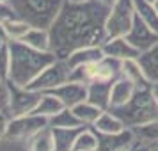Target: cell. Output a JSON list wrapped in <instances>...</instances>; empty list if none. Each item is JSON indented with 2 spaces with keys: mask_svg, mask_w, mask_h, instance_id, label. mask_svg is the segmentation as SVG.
Masks as SVG:
<instances>
[{
  "mask_svg": "<svg viewBox=\"0 0 158 151\" xmlns=\"http://www.w3.org/2000/svg\"><path fill=\"white\" fill-rule=\"evenodd\" d=\"M108 9L101 0H64L57 18L50 25L52 52L66 59L77 48L101 44L108 37L105 30Z\"/></svg>",
  "mask_w": 158,
  "mask_h": 151,
  "instance_id": "6da1fadb",
  "label": "cell"
},
{
  "mask_svg": "<svg viewBox=\"0 0 158 151\" xmlns=\"http://www.w3.org/2000/svg\"><path fill=\"white\" fill-rule=\"evenodd\" d=\"M9 52H11L9 80L13 84H18L23 87H29L37 78V75L57 59L53 52L34 50L22 41H11Z\"/></svg>",
  "mask_w": 158,
  "mask_h": 151,
  "instance_id": "7a4b0ae2",
  "label": "cell"
},
{
  "mask_svg": "<svg viewBox=\"0 0 158 151\" xmlns=\"http://www.w3.org/2000/svg\"><path fill=\"white\" fill-rule=\"evenodd\" d=\"M112 110L126 128H133L142 123L158 119V103L151 94V87H139L135 94L121 107L108 108Z\"/></svg>",
  "mask_w": 158,
  "mask_h": 151,
  "instance_id": "3957f363",
  "label": "cell"
},
{
  "mask_svg": "<svg viewBox=\"0 0 158 151\" xmlns=\"http://www.w3.org/2000/svg\"><path fill=\"white\" fill-rule=\"evenodd\" d=\"M64 0H11L9 6L15 11V16L22 18L30 27L50 29L57 18Z\"/></svg>",
  "mask_w": 158,
  "mask_h": 151,
  "instance_id": "277c9868",
  "label": "cell"
},
{
  "mask_svg": "<svg viewBox=\"0 0 158 151\" xmlns=\"http://www.w3.org/2000/svg\"><path fill=\"white\" fill-rule=\"evenodd\" d=\"M135 4L133 0H117L112 7L108 9L107 22H105V30L108 37L115 36H126L128 30L133 25L135 20Z\"/></svg>",
  "mask_w": 158,
  "mask_h": 151,
  "instance_id": "5b68a950",
  "label": "cell"
},
{
  "mask_svg": "<svg viewBox=\"0 0 158 151\" xmlns=\"http://www.w3.org/2000/svg\"><path fill=\"white\" fill-rule=\"evenodd\" d=\"M7 114L9 117H18V115H27L34 114L41 93L32 91L30 87H23L18 84H13L11 80H7Z\"/></svg>",
  "mask_w": 158,
  "mask_h": 151,
  "instance_id": "8992f818",
  "label": "cell"
},
{
  "mask_svg": "<svg viewBox=\"0 0 158 151\" xmlns=\"http://www.w3.org/2000/svg\"><path fill=\"white\" fill-rule=\"evenodd\" d=\"M71 68L66 62V59L57 57L50 66H46L43 71L37 75V78L30 84V89L32 91H37V93H50L55 87H59L60 84H64L71 78Z\"/></svg>",
  "mask_w": 158,
  "mask_h": 151,
  "instance_id": "52a82bcc",
  "label": "cell"
},
{
  "mask_svg": "<svg viewBox=\"0 0 158 151\" xmlns=\"http://www.w3.org/2000/svg\"><path fill=\"white\" fill-rule=\"evenodd\" d=\"M46 126H48V119L39 114H27V115L11 117L7 124L6 139L25 144L29 139H32L37 132H41Z\"/></svg>",
  "mask_w": 158,
  "mask_h": 151,
  "instance_id": "ba28073f",
  "label": "cell"
},
{
  "mask_svg": "<svg viewBox=\"0 0 158 151\" xmlns=\"http://www.w3.org/2000/svg\"><path fill=\"white\" fill-rule=\"evenodd\" d=\"M139 146L135 133L131 128H124L117 133L101 135L98 133V148L96 151H135Z\"/></svg>",
  "mask_w": 158,
  "mask_h": 151,
  "instance_id": "9c48e42d",
  "label": "cell"
},
{
  "mask_svg": "<svg viewBox=\"0 0 158 151\" xmlns=\"http://www.w3.org/2000/svg\"><path fill=\"white\" fill-rule=\"evenodd\" d=\"M126 39H128L139 52H146V50H149L151 46H155V44L158 43V32L151 29L146 22H142L139 16H135L133 25H131V29H130L128 34H126Z\"/></svg>",
  "mask_w": 158,
  "mask_h": 151,
  "instance_id": "30bf717a",
  "label": "cell"
},
{
  "mask_svg": "<svg viewBox=\"0 0 158 151\" xmlns=\"http://www.w3.org/2000/svg\"><path fill=\"white\" fill-rule=\"evenodd\" d=\"M50 93L53 96H57L59 100L62 101L64 107L73 108L75 105H78L84 100H87V84L77 82V80H68V82L60 84Z\"/></svg>",
  "mask_w": 158,
  "mask_h": 151,
  "instance_id": "8fae6325",
  "label": "cell"
},
{
  "mask_svg": "<svg viewBox=\"0 0 158 151\" xmlns=\"http://www.w3.org/2000/svg\"><path fill=\"white\" fill-rule=\"evenodd\" d=\"M103 55L119 59V61H128V59H137L140 55V52L137 50L133 44L130 43L126 36H115V37H107L101 43Z\"/></svg>",
  "mask_w": 158,
  "mask_h": 151,
  "instance_id": "7c38bea8",
  "label": "cell"
},
{
  "mask_svg": "<svg viewBox=\"0 0 158 151\" xmlns=\"http://www.w3.org/2000/svg\"><path fill=\"white\" fill-rule=\"evenodd\" d=\"M114 82H108V80L89 82L87 84V101H91L93 105H96L101 110H108L110 101H112V86H114Z\"/></svg>",
  "mask_w": 158,
  "mask_h": 151,
  "instance_id": "4fadbf2b",
  "label": "cell"
},
{
  "mask_svg": "<svg viewBox=\"0 0 158 151\" xmlns=\"http://www.w3.org/2000/svg\"><path fill=\"white\" fill-rule=\"evenodd\" d=\"M101 57H103L101 44H96V46H82V48L73 50L66 57V62L69 64L71 69H77V68H82V66L93 64L96 61H100Z\"/></svg>",
  "mask_w": 158,
  "mask_h": 151,
  "instance_id": "5bb4252c",
  "label": "cell"
},
{
  "mask_svg": "<svg viewBox=\"0 0 158 151\" xmlns=\"http://www.w3.org/2000/svg\"><path fill=\"white\" fill-rule=\"evenodd\" d=\"M137 61L142 68L148 82L149 84H158V43L155 46H151L149 50L140 52Z\"/></svg>",
  "mask_w": 158,
  "mask_h": 151,
  "instance_id": "9a60e30c",
  "label": "cell"
},
{
  "mask_svg": "<svg viewBox=\"0 0 158 151\" xmlns=\"http://www.w3.org/2000/svg\"><path fill=\"white\" fill-rule=\"evenodd\" d=\"M137 89H139V87H137L133 82H130L128 78H124V77L117 78L114 82V86H112V101H110V108L124 105V103L135 94Z\"/></svg>",
  "mask_w": 158,
  "mask_h": 151,
  "instance_id": "2e32d148",
  "label": "cell"
},
{
  "mask_svg": "<svg viewBox=\"0 0 158 151\" xmlns=\"http://www.w3.org/2000/svg\"><path fill=\"white\" fill-rule=\"evenodd\" d=\"M22 43H25L27 46L34 48L39 52H52V37H50V29H32L25 34V37L22 39Z\"/></svg>",
  "mask_w": 158,
  "mask_h": 151,
  "instance_id": "e0dca14e",
  "label": "cell"
},
{
  "mask_svg": "<svg viewBox=\"0 0 158 151\" xmlns=\"http://www.w3.org/2000/svg\"><path fill=\"white\" fill-rule=\"evenodd\" d=\"M93 128L96 130L98 133H101V135H110V133H117V132L124 130L126 126L123 124V121L112 112V110H103L100 114V117L94 121Z\"/></svg>",
  "mask_w": 158,
  "mask_h": 151,
  "instance_id": "ac0fdd59",
  "label": "cell"
},
{
  "mask_svg": "<svg viewBox=\"0 0 158 151\" xmlns=\"http://www.w3.org/2000/svg\"><path fill=\"white\" fill-rule=\"evenodd\" d=\"M131 132L135 133L139 146H146V148H155L158 146V119L149 123H142L139 126H133Z\"/></svg>",
  "mask_w": 158,
  "mask_h": 151,
  "instance_id": "d6986e66",
  "label": "cell"
},
{
  "mask_svg": "<svg viewBox=\"0 0 158 151\" xmlns=\"http://www.w3.org/2000/svg\"><path fill=\"white\" fill-rule=\"evenodd\" d=\"M80 128H52V135H53V142H55V151H73L75 141Z\"/></svg>",
  "mask_w": 158,
  "mask_h": 151,
  "instance_id": "ffe728a7",
  "label": "cell"
},
{
  "mask_svg": "<svg viewBox=\"0 0 158 151\" xmlns=\"http://www.w3.org/2000/svg\"><path fill=\"white\" fill-rule=\"evenodd\" d=\"M25 149L27 151H55V142H53V135H52L50 126L43 128L41 132H37L32 139H29L25 142Z\"/></svg>",
  "mask_w": 158,
  "mask_h": 151,
  "instance_id": "44dd1931",
  "label": "cell"
},
{
  "mask_svg": "<svg viewBox=\"0 0 158 151\" xmlns=\"http://www.w3.org/2000/svg\"><path fill=\"white\" fill-rule=\"evenodd\" d=\"M62 108H64V105H62V101L59 100L57 96H53L52 93H41V98H39V103H37L34 114L43 115V117H46L50 121V117H53Z\"/></svg>",
  "mask_w": 158,
  "mask_h": 151,
  "instance_id": "7402d4cb",
  "label": "cell"
},
{
  "mask_svg": "<svg viewBox=\"0 0 158 151\" xmlns=\"http://www.w3.org/2000/svg\"><path fill=\"white\" fill-rule=\"evenodd\" d=\"M121 77L128 78L130 82H133L137 87H149L151 84L148 82L146 75H144L142 68L139 64L137 59H128V61H123V73Z\"/></svg>",
  "mask_w": 158,
  "mask_h": 151,
  "instance_id": "603a6c76",
  "label": "cell"
},
{
  "mask_svg": "<svg viewBox=\"0 0 158 151\" xmlns=\"http://www.w3.org/2000/svg\"><path fill=\"white\" fill-rule=\"evenodd\" d=\"M133 4H135L137 16L142 22L148 23L153 30L158 32V9H156V6L148 2V0H133Z\"/></svg>",
  "mask_w": 158,
  "mask_h": 151,
  "instance_id": "cb8c5ba5",
  "label": "cell"
},
{
  "mask_svg": "<svg viewBox=\"0 0 158 151\" xmlns=\"http://www.w3.org/2000/svg\"><path fill=\"white\" fill-rule=\"evenodd\" d=\"M48 126H50V128H80V126H84V124H82V121L77 117V114L73 112V108L64 107L60 112H57L53 117H50Z\"/></svg>",
  "mask_w": 158,
  "mask_h": 151,
  "instance_id": "d4e9b609",
  "label": "cell"
},
{
  "mask_svg": "<svg viewBox=\"0 0 158 151\" xmlns=\"http://www.w3.org/2000/svg\"><path fill=\"white\" fill-rule=\"evenodd\" d=\"M98 148V132L93 126H82L77 135L73 151H96Z\"/></svg>",
  "mask_w": 158,
  "mask_h": 151,
  "instance_id": "484cf974",
  "label": "cell"
},
{
  "mask_svg": "<svg viewBox=\"0 0 158 151\" xmlns=\"http://www.w3.org/2000/svg\"><path fill=\"white\" fill-rule=\"evenodd\" d=\"M73 112L77 114V117L82 121L84 126H93L94 121L100 117V114L103 112V110L98 108L96 105H93L91 101L84 100L82 103H78V105H75V107H73Z\"/></svg>",
  "mask_w": 158,
  "mask_h": 151,
  "instance_id": "4316f807",
  "label": "cell"
},
{
  "mask_svg": "<svg viewBox=\"0 0 158 151\" xmlns=\"http://www.w3.org/2000/svg\"><path fill=\"white\" fill-rule=\"evenodd\" d=\"M4 25L7 29V34H9V39L11 41H22L23 37H25V34L32 29L29 23L23 22L22 18H18V16H13V18L6 20Z\"/></svg>",
  "mask_w": 158,
  "mask_h": 151,
  "instance_id": "83f0119b",
  "label": "cell"
},
{
  "mask_svg": "<svg viewBox=\"0 0 158 151\" xmlns=\"http://www.w3.org/2000/svg\"><path fill=\"white\" fill-rule=\"evenodd\" d=\"M9 73H11V52H9V44H2L0 46V78L9 80Z\"/></svg>",
  "mask_w": 158,
  "mask_h": 151,
  "instance_id": "f1b7e54d",
  "label": "cell"
},
{
  "mask_svg": "<svg viewBox=\"0 0 158 151\" xmlns=\"http://www.w3.org/2000/svg\"><path fill=\"white\" fill-rule=\"evenodd\" d=\"M7 94H9V89H7V80L0 78V108L7 112Z\"/></svg>",
  "mask_w": 158,
  "mask_h": 151,
  "instance_id": "f546056e",
  "label": "cell"
},
{
  "mask_svg": "<svg viewBox=\"0 0 158 151\" xmlns=\"http://www.w3.org/2000/svg\"><path fill=\"white\" fill-rule=\"evenodd\" d=\"M9 114L6 110H2L0 108V142L6 139V133H7V124H9Z\"/></svg>",
  "mask_w": 158,
  "mask_h": 151,
  "instance_id": "4dcf8cb0",
  "label": "cell"
},
{
  "mask_svg": "<svg viewBox=\"0 0 158 151\" xmlns=\"http://www.w3.org/2000/svg\"><path fill=\"white\" fill-rule=\"evenodd\" d=\"M13 16H15V11L9 4H0V22H6Z\"/></svg>",
  "mask_w": 158,
  "mask_h": 151,
  "instance_id": "1f68e13d",
  "label": "cell"
},
{
  "mask_svg": "<svg viewBox=\"0 0 158 151\" xmlns=\"http://www.w3.org/2000/svg\"><path fill=\"white\" fill-rule=\"evenodd\" d=\"M9 43H11V39H9L7 29H6L4 22H0V46H2V44H9Z\"/></svg>",
  "mask_w": 158,
  "mask_h": 151,
  "instance_id": "d6a6232c",
  "label": "cell"
},
{
  "mask_svg": "<svg viewBox=\"0 0 158 151\" xmlns=\"http://www.w3.org/2000/svg\"><path fill=\"white\" fill-rule=\"evenodd\" d=\"M151 94H153V98H155V101L158 103V84H151Z\"/></svg>",
  "mask_w": 158,
  "mask_h": 151,
  "instance_id": "836d02e7",
  "label": "cell"
},
{
  "mask_svg": "<svg viewBox=\"0 0 158 151\" xmlns=\"http://www.w3.org/2000/svg\"><path fill=\"white\" fill-rule=\"evenodd\" d=\"M101 2H103V4H105L107 7H112V6H114V4L117 2V0H101Z\"/></svg>",
  "mask_w": 158,
  "mask_h": 151,
  "instance_id": "e575fe53",
  "label": "cell"
},
{
  "mask_svg": "<svg viewBox=\"0 0 158 151\" xmlns=\"http://www.w3.org/2000/svg\"><path fill=\"white\" fill-rule=\"evenodd\" d=\"M135 151H153V148H146V146H137Z\"/></svg>",
  "mask_w": 158,
  "mask_h": 151,
  "instance_id": "d590c367",
  "label": "cell"
},
{
  "mask_svg": "<svg viewBox=\"0 0 158 151\" xmlns=\"http://www.w3.org/2000/svg\"><path fill=\"white\" fill-rule=\"evenodd\" d=\"M11 0H0V4H9Z\"/></svg>",
  "mask_w": 158,
  "mask_h": 151,
  "instance_id": "8d00e7d4",
  "label": "cell"
},
{
  "mask_svg": "<svg viewBox=\"0 0 158 151\" xmlns=\"http://www.w3.org/2000/svg\"><path fill=\"white\" fill-rule=\"evenodd\" d=\"M148 2H151V4H156L158 0H148Z\"/></svg>",
  "mask_w": 158,
  "mask_h": 151,
  "instance_id": "74e56055",
  "label": "cell"
},
{
  "mask_svg": "<svg viewBox=\"0 0 158 151\" xmlns=\"http://www.w3.org/2000/svg\"><path fill=\"white\" fill-rule=\"evenodd\" d=\"M153 151H158V146H155V148H153Z\"/></svg>",
  "mask_w": 158,
  "mask_h": 151,
  "instance_id": "f35d334b",
  "label": "cell"
},
{
  "mask_svg": "<svg viewBox=\"0 0 158 151\" xmlns=\"http://www.w3.org/2000/svg\"><path fill=\"white\" fill-rule=\"evenodd\" d=\"M75 2H87V0H75Z\"/></svg>",
  "mask_w": 158,
  "mask_h": 151,
  "instance_id": "ab89813d",
  "label": "cell"
},
{
  "mask_svg": "<svg viewBox=\"0 0 158 151\" xmlns=\"http://www.w3.org/2000/svg\"><path fill=\"white\" fill-rule=\"evenodd\" d=\"M155 6H156V9H158V2H156V4H155Z\"/></svg>",
  "mask_w": 158,
  "mask_h": 151,
  "instance_id": "60d3db41",
  "label": "cell"
}]
</instances>
